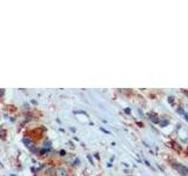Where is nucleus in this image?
Listing matches in <instances>:
<instances>
[{
    "label": "nucleus",
    "instance_id": "obj_1",
    "mask_svg": "<svg viewBox=\"0 0 188 176\" xmlns=\"http://www.w3.org/2000/svg\"><path fill=\"white\" fill-rule=\"evenodd\" d=\"M173 167H174L176 170H179V172H180L181 175L188 176V169H187L184 165H182V164H177V163H174V164H173Z\"/></svg>",
    "mask_w": 188,
    "mask_h": 176
},
{
    "label": "nucleus",
    "instance_id": "obj_2",
    "mask_svg": "<svg viewBox=\"0 0 188 176\" xmlns=\"http://www.w3.org/2000/svg\"><path fill=\"white\" fill-rule=\"evenodd\" d=\"M54 174L55 176H67V171L65 168H57Z\"/></svg>",
    "mask_w": 188,
    "mask_h": 176
},
{
    "label": "nucleus",
    "instance_id": "obj_3",
    "mask_svg": "<svg viewBox=\"0 0 188 176\" xmlns=\"http://www.w3.org/2000/svg\"><path fill=\"white\" fill-rule=\"evenodd\" d=\"M52 172H53V174L55 172V169H54V168H49V169L47 170V174H48V175H52Z\"/></svg>",
    "mask_w": 188,
    "mask_h": 176
},
{
    "label": "nucleus",
    "instance_id": "obj_4",
    "mask_svg": "<svg viewBox=\"0 0 188 176\" xmlns=\"http://www.w3.org/2000/svg\"><path fill=\"white\" fill-rule=\"evenodd\" d=\"M177 112H179V113H181V114H184L183 109H181V108H179V109H177ZM184 115H186V114H184Z\"/></svg>",
    "mask_w": 188,
    "mask_h": 176
}]
</instances>
